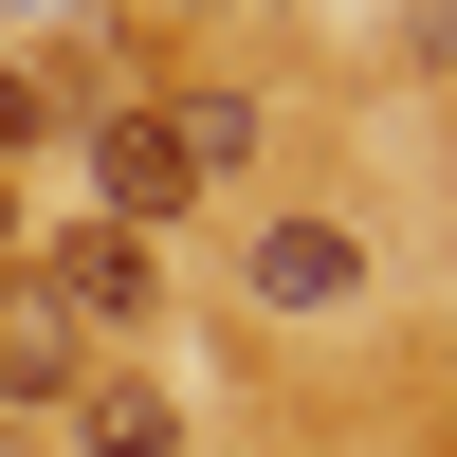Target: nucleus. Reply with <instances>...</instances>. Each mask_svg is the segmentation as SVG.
I'll return each instance as SVG.
<instances>
[{
    "mask_svg": "<svg viewBox=\"0 0 457 457\" xmlns=\"http://www.w3.org/2000/svg\"><path fill=\"white\" fill-rule=\"evenodd\" d=\"M19 293L73 329V348H92V329H129L146 293H165V256H146L129 220H73V238H37V256H19Z\"/></svg>",
    "mask_w": 457,
    "mask_h": 457,
    "instance_id": "f257e3e1",
    "label": "nucleus"
},
{
    "mask_svg": "<svg viewBox=\"0 0 457 457\" xmlns=\"http://www.w3.org/2000/svg\"><path fill=\"white\" fill-rule=\"evenodd\" d=\"M92 202L129 220V238H165V220L202 202V165H183V129H165V110H110V129H92Z\"/></svg>",
    "mask_w": 457,
    "mask_h": 457,
    "instance_id": "f03ea898",
    "label": "nucleus"
},
{
    "mask_svg": "<svg viewBox=\"0 0 457 457\" xmlns=\"http://www.w3.org/2000/svg\"><path fill=\"white\" fill-rule=\"evenodd\" d=\"M238 275H256V312H348V293H366V238H348V220H256Z\"/></svg>",
    "mask_w": 457,
    "mask_h": 457,
    "instance_id": "7ed1b4c3",
    "label": "nucleus"
},
{
    "mask_svg": "<svg viewBox=\"0 0 457 457\" xmlns=\"http://www.w3.org/2000/svg\"><path fill=\"white\" fill-rule=\"evenodd\" d=\"M73 439H92V457H183L165 385H129V366H92V385H73Z\"/></svg>",
    "mask_w": 457,
    "mask_h": 457,
    "instance_id": "20e7f679",
    "label": "nucleus"
},
{
    "mask_svg": "<svg viewBox=\"0 0 457 457\" xmlns=\"http://www.w3.org/2000/svg\"><path fill=\"white\" fill-rule=\"evenodd\" d=\"M165 129H183V165H202V183L256 165V92H165Z\"/></svg>",
    "mask_w": 457,
    "mask_h": 457,
    "instance_id": "39448f33",
    "label": "nucleus"
},
{
    "mask_svg": "<svg viewBox=\"0 0 457 457\" xmlns=\"http://www.w3.org/2000/svg\"><path fill=\"white\" fill-rule=\"evenodd\" d=\"M0 275H19V183H0Z\"/></svg>",
    "mask_w": 457,
    "mask_h": 457,
    "instance_id": "423d86ee",
    "label": "nucleus"
}]
</instances>
